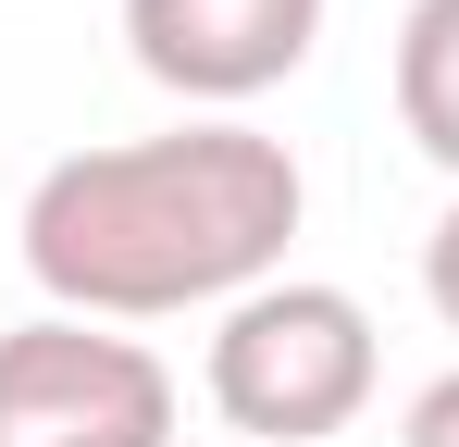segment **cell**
I'll list each match as a JSON object with an SVG mask.
<instances>
[{
    "label": "cell",
    "instance_id": "6",
    "mask_svg": "<svg viewBox=\"0 0 459 447\" xmlns=\"http://www.w3.org/2000/svg\"><path fill=\"white\" fill-rule=\"evenodd\" d=\"M422 298H435V323L459 336V199L435 212V236H422Z\"/></svg>",
    "mask_w": 459,
    "mask_h": 447
},
{
    "label": "cell",
    "instance_id": "2",
    "mask_svg": "<svg viewBox=\"0 0 459 447\" xmlns=\"http://www.w3.org/2000/svg\"><path fill=\"white\" fill-rule=\"evenodd\" d=\"M373 311L348 286H323V274H273V286H248L236 311H212V410H224L248 447H323L348 435L360 410H373Z\"/></svg>",
    "mask_w": 459,
    "mask_h": 447
},
{
    "label": "cell",
    "instance_id": "4",
    "mask_svg": "<svg viewBox=\"0 0 459 447\" xmlns=\"http://www.w3.org/2000/svg\"><path fill=\"white\" fill-rule=\"evenodd\" d=\"M335 0H125V50L186 112H248L323 50Z\"/></svg>",
    "mask_w": 459,
    "mask_h": 447
},
{
    "label": "cell",
    "instance_id": "7",
    "mask_svg": "<svg viewBox=\"0 0 459 447\" xmlns=\"http://www.w3.org/2000/svg\"><path fill=\"white\" fill-rule=\"evenodd\" d=\"M397 447H459V372H435V385L410 398V423H397Z\"/></svg>",
    "mask_w": 459,
    "mask_h": 447
},
{
    "label": "cell",
    "instance_id": "3",
    "mask_svg": "<svg viewBox=\"0 0 459 447\" xmlns=\"http://www.w3.org/2000/svg\"><path fill=\"white\" fill-rule=\"evenodd\" d=\"M0 447H174V361L125 323L38 311L0 336Z\"/></svg>",
    "mask_w": 459,
    "mask_h": 447
},
{
    "label": "cell",
    "instance_id": "5",
    "mask_svg": "<svg viewBox=\"0 0 459 447\" xmlns=\"http://www.w3.org/2000/svg\"><path fill=\"white\" fill-rule=\"evenodd\" d=\"M397 125L459 187V0H410L397 13Z\"/></svg>",
    "mask_w": 459,
    "mask_h": 447
},
{
    "label": "cell",
    "instance_id": "1",
    "mask_svg": "<svg viewBox=\"0 0 459 447\" xmlns=\"http://www.w3.org/2000/svg\"><path fill=\"white\" fill-rule=\"evenodd\" d=\"M310 187L299 149L236 125V112H186L161 137L63 149L25 187V274L75 323H174V311H236L248 286L286 274Z\"/></svg>",
    "mask_w": 459,
    "mask_h": 447
}]
</instances>
